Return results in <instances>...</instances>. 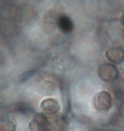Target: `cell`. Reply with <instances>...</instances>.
<instances>
[{
	"mask_svg": "<svg viewBox=\"0 0 124 131\" xmlns=\"http://www.w3.org/2000/svg\"><path fill=\"white\" fill-rule=\"evenodd\" d=\"M93 104L97 110L107 112L113 107L114 99H113L112 94L108 91H100L94 95Z\"/></svg>",
	"mask_w": 124,
	"mask_h": 131,
	"instance_id": "cell-1",
	"label": "cell"
},
{
	"mask_svg": "<svg viewBox=\"0 0 124 131\" xmlns=\"http://www.w3.org/2000/svg\"><path fill=\"white\" fill-rule=\"evenodd\" d=\"M16 124L10 119L0 120V131H15Z\"/></svg>",
	"mask_w": 124,
	"mask_h": 131,
	"instance_id": "cell-8",
	"label": "cell"
},
{
	"mask_svg": "<svg viewBox=\"0 0 124 131\" xmlns=\"http://www.w3.org/2000/svg\"><path fill=\"white\" fill-rule=\"evenodd\" d=\"M97 74L102 81L110 83L117 80L119 77V71L114 64L105 63L98 67Z\"/></svg>",
	"mask_w": 124,
	"mask_h": 131,
	"instance_id": "cell-2",
	"label": "cell"
},
{
	"mask_svg": "<svg viewBox=\"0 0 124 131\" xmlns=\"http://www.w3.org/2000/svg\"><path fill=\"white\" fill-rule=\"evenodd\" d=\"M48 128H49L48 116L44 114L35 115L29 123L30 131H48Z\"/></svg>",
	"mask_w": 124,
	"mask_h": 131,
	"instance_id": "cell-4",
	"label": "cell"
},
{
	"mask_svg": "<svg viewBox=\"0 0 124 131\" xmlns=\"http://www.w3.org/2000/svg\"><path fill=\"white\" fill-rule=\"evenodd\" d=\"M49 128L48 131H66L68 126L66 118L60 114L48 115Z\"/></svg>",
	"mask_w": 124,
	"mask_h": 131,
	"instance_id": "cell-3",
	"label": "cell"
},
{
	"mask_svg": "<svg viewBox=\"0 0 124 131\" xmlns=\"http://www.w3.org/2000/svg\"><path fill=\"white\" fill-rule=\"evenodd\" d=\"M56 23H57V26L60 31H62L63 33H66V34L71 33L74 28V25H73L72 19L65 14H61L59 16L57 20H56Z\"/></svg>",
	"mask_w": 124,
	"mask_h": 131,
	"instance_id": "cell-7",
	"label": "cell"
},
{
	"mask_svg": "<svg viewBox=\"0 0 124 131\" xmlns=\"http://www.w3.org/2000/svg\"><path fill=\"white\" fill-rule=\"evenodd\" d=\"M4 62H5V57H4L3 53L0 52V67L4 64Z\"/></svg>",
	"mask_w": 124,
	"mask_h": 131,
	"instance_id": "cell-9",
	"label": "cell"
},
{
	"mask_svg": "<svg viewBox=\"0 0 124 131\" xmlns=\"http://www.w3.org/2000/svg\"><path fill=\"white\" fill-rule=\"evenodd\" d=\"M41 109L47 115H55L60 110V103L54 98H47L40 103Z\"/></svg>",
	"mask_w": 124,
	"mask_h": 131,
	"instance_id": "cell-5",
	"label": "cell"
},
{
	"mask_svg": "<svg viewBox=\"0 0 124 131\" xmlns=\"http://www.w3.org/2000/svg\"><path fill=\"white\" fill-rule=\"evenodd\" d=\"M121 23L124 26V12H122V14H121Z\"/></svg>",
	"mask_w": 124,
	"mask_h": 131,
	"instance_id": "cell-10",
	"label": "cell"
},
{
	"mask_svg": "<svg viewBox=\"0 0 124 131\" xmlns=\"http://www.w3.org/2000/svg\"><path fill=\"white\" fill-rule=\"evenodd\" d=\"M106 57L114 64H120L124 61V48L122 46H113L106 52Z\"/></svg>",
	"mask_w": 124,
	"mask_h": 131,
	"instance_id": "cell-6",
	"label": "cell"
},
{
	"mask_svg": "<svg viewBox=\"0 0 124 131\" xmlns=\"http://www.w3.org/2000/svg\"><path fill=\"white\" fill-rule=\"evenodd\" d=\"M123 85H124V78H123Z\"/></svg>",
	"mask_w": 124,
	"mask_h": 131,
	"instance_id": "cell-11",
	"label": "cell"
}]
</instances>
